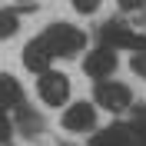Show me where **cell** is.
Masks as SVG:
<instances>
[{
	"instance_id": "cell-8",
	"label": "cell",
	"mask_w": 146,
	"mask_h": 146,
	"mask_svg": "<svg viewBox=\"0 0 146 146\" xmlns=\"http://www.w3.org/2000/svg\"><path fill=\"white\" fill-rule=\"evenodd\" d=\"M23 106V90L20 83L10 76V73H0V113H10V110Z\"/></svg>"
},
{
	"instance_id": "cell-12",
	"label": "cell",
	"mask_w": 146,
	"mask_h": 146,
	"mask_svg": "<svg viewBox=\"0 0 146 146\" xmlns=\"http://www.w3.org/2000/svg\"><path fill=\"white\" fill-rule=\"evenodd\" d=\"M13 136V123L7 119V113H0V143H10Z\"/></svg>"
},
{
	"instance_id": "cell-1",
	"label": "cell",
	"mask_w": 146,
	"mask_h": 146,
	"mask_svg": "<svg viewBox=\"0 0 146 146\" xmlns=\"http://www.w3.org/2000/svg\"><path fill=\"white\" fill-rule=\"evenodd\" d=\"M40 43L46 46L50 56H70V53H80V50H83L86 36L73 27V23H53V27L40 36Z\"/></svg>"
},
{
	"instance_id": "cell-17",
	"label": "cell",
	"mask_w": 146,
	"mask_h": 146,
	"mask_svg": "<svg viewBox=\"0 0 146 146\" xmlns=\"http://www.w3.org/2000/svg\"><path fill=\"white\" fill-rule=\"evenodd\" d=\"M136 119H146V103H139V106H133V123Z\"/></svg>"
},
{
	"instance_id": "cell-14",
	"label": "cell",
	"mask_w": 146,
	"mask_h": 146,
	"mask_svg": "<svg viewBox=\"0 0 146 146\" xmlns=\"http://www.w3.org/2000/svg\"><path fill=\"white\" fill-rule=\"evenodd\" d=\"M133 70H136L139 76H146V50H136V56H133Z\"/></svg>"
},
{
	"instance_id": "cell-7",
	"label": "cell",
	"mask_w": 146,
	"mask_h": 146,
	"mask_svg": "<svg viewBox=\"0 0 146 146\" xmlns=\"http://www.w3.org/2000/svg\"><path fill=\"white\" fill-rule=\"evenodd\" d=\"M93 146H139V143H136L133 126H126V123H113L110 129H103V133L93 136Z\"/></svg>"
},
{
	"instance_id": "cell-13",
	"label": "cell",
	"mask_w": 146,
	"mask_h": 146,
	"mask_svg": "<svg viewBox=\"0 0 146 146\" xmlns=\"http://www.w3.org/2000/svg\"><path fill=\"white\" fill-rule=\"evenodd\" d=\"M73 7L80 10V13H96V7H100V0H73Z\"/></svg>"
},
{
	"instance_id": "cell-3",
	"label": "cell",
	"mask_w": 146,
	"mask_h": 146,
	"mask_svg": "<svg viewBox=\"0 0 146 146\" xmlns=\"http://www.w3.org/2000/svg\"><path fill=\"white\" fill-rule=\"evenodd\" d=\"M96 103L110 113H123V110L133 106V93L123 83H100L96 86Z\"/></svg>"
},
{
	"instance_id": "cell-10",
	"label": "cell",
	"mask_w": 146,
	"mask_h": 146,
	"mask_svg": "<svg viewBox=\"0 0 146 146\" xmlns=\"http://www.w3.org/2000/svg\"><path fill=\"white\" fill-rule=\"evenodd\" d=\"M17 27H20L17 13H10V10H0V40H10V36L17 33Z\"/></svg>"
},
{
	"instance_id": "cell-5",
	"label": "cell",
	"mask_w": 146,
	"mask_h": 146,
	"mask_svg": "<svg viewBox=\"0 0 146 146\" xmlns=\"http://www.w3.org/2000/svg\"><path fill=\"white\" fill-rule=\"evenodd\" d=\"M103 40H106V43H113V50H116V46L146 50V36H136L129 27H123V23H106V27H103Z\"/></svg>"
},
{
	"instance_id": "cell-15",
	"label": "cell",
	"mask_w": 146,
	"mask_h": 146,
	"mask_svg": "<svg viewBox=\"0 0 146 146\" xmlns=\"http://www.w3.org/2000/svg\"><path fill=\"white\" fill-rule=\"evenodd\" d=\"M133 133H136V143L146 146V119H136V123H133Z\"/></svg>"
},
{
	"instance_id": "cell-4",
	"label": "cell",
	"mask_w": 146,
	"mask_h": 146,
	"mask_svg": "<svg viewBox=\"0 0 146 146\" xmlns=\"http://www.w3.org/2000/svg\"><path fill=\"white\" fill-rule=\"evenodd\" d=\"M113 70H116V53H113L110 46L93 50V53H86V60H83V73L93 76V80H103V76H110Z\"/></svg>"
},
{
	"instance_id": "cell-18",
	"label": "cell",
	"mask_w": 146,
	"mask_h": 146,
	"mask_svg": "<svg viewBox=\"0 0 146 146\" xmlns=\"http://www.w3.org/2000/svg\"><path fill=\"white\" fill-rule=\"evenodd\" d=\"M23 3H30V0H23Z\"/></svg>"
},
{
	"instance_id": "cell-9",
	"label": "cell",
	"mask_w": 146,
	"mask_h": 146,
	"mask_svg": "<svg viewBox=\"0 0 146 146\" xmlns=\"http://www.w3.org/2000/svg\"><path fill=\"white\" fill-rule=\"evenodd\" d=\"M50 60H53V56L46 53V46L40 43V40H33V43L23 46V66H27V70L43 73V70H50Z\"/></svg>"
},
{
	"instance_id": "cell-6",
	"label": "cell",
	"mask_w": 146,
	"mask_h": 146,
	"mask_svg": "<svg viewBox=\"0 0 146 146\" xmlns=\"http://www.w3.org/2000/svg\"><path fill=\"white\" fill-rule=\"evenodd\" d=\"M93 123H96V110L90 103H73L63 113V126L73 133H86V129H93Z\"/></svg>"
},
{
	"instance_id": "cell-16",
	"label": "cell",
	"mask_w": 146,
	"mask_h": 146,
	"mask_svg": "<svg viewBox=\"0 0 146 146\" xmlns=\"http://www.w3.org/2000/svg\"><path fill=\"white\" fill-rule=\"evenodd\" d=\"M119 3V10H139V7H146V0H116Z\"/></svg>"
},
{
	"instance_id": "cell-11",
	"label": "cell",
	"mask_w": 146,
	"mask_h": 146,
	"mask_svg": "<svg viewBox=\"0 0 146 146\" xmlns=\"http://www.w3.org/2000/svg\"><path fill=\"white\" fill-rule=\"evenodd\" d=\"M20 126H23V133H27V136H36L43 123H40V116H33L30 110H23V106H20Z\"/></svg>"
},
{
	"instance_id": "cell-2",
	"label": "cell",
	"mask_w": 146,
	"mask_h": 146,
	"mask_svg": "<svg viewBox=\"0 0 146 146\" xmlns=\"http://www.w3.org/2000/svg\"><path fill=\"white\" fill-rule=\"evenodd\" d=\"M36 90H40V100H43V103H50V106H63L66 96H70V80H66L63 73L43 70V73H40Z\"/></svg>"
}]
</instances>
